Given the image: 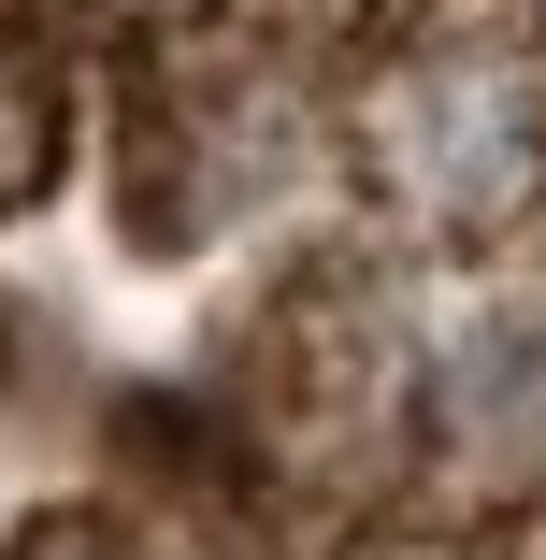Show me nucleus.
<instances>
[{"instance_id":"4","label":"nucleus","mask_w":546,"mask_h":560,"mask_svg":"<svg viewBox=\"0 0 546 560\" xmlns=\"http://www.w3.org/2000/svg\"><path fill=\"white\" fill-rule=\"evenodd\" d=\"M0 560H144V546H130L116 517H101V503H58V517H30Z\"/></svg>"},{"instance_id":"2","label":"nucleus","mask_w":546,"mask_h":560,"mask_svg":"<svg viewBox=\"0 0 546 560\" xmlns=\"http://www.w3.org/2000/svg\"><path fill=\"white\" fill-rule=\"evenodd\" d=\"M417 475L446 517H518L546 503V302L475 316L417 374Z\"/></svg>"},{"instance_id":"3","label":"nucleus","mask_w":546,"mask_h":560,"mask_svg":"<svg viewBox=\"0 0 546 560\" xmlns=\"http://www.w3.org/2000/svg\"><path fill=\"white\" fill-rule=\"evenodd\" d=\"M44 187H58V72L0 44V215H30Z\"/></svg>"},{"instance_id":"1","label":"nucleus","mask_w":546,"mask_h":560,"mask_svg":"<svg viewBox=\"0 0 546 560\" xmlns=\"http://www.w3.org/2000/svg\"><path fill=\"white\" fill-rule=\"evenodd\" d=\"M346 159L417 245H518L546 215V86L489 44L388 58L346 101Z\"/></svg>"}]
</instances>
